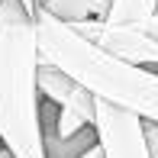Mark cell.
<instances>
[{
	"instance_id": "6da1fadb",
	"label": "cell",
	"mask_w": 158,
	"mask_h": 158,
	"mask_svg": "<svg viewBox=\"0 0 158 158\" xmlns=\"http://www.w3.org/2000/svg\"><path fill=\"white\" fill-rule=\"evenodd\" d=\"M35 48L39 61L52 64L74 77L94 100H103L113 110H123L142 123L158 126V71L126 64L84 42L68 23L35 10Z\"/></svg>"
},
{
	"instance_id": "7a4b0ae2",
	"label": "cell",
	"mask_w": 158,
	"mask_h": 158,
	"mask_svg": "<svg viewBox=\"0 0 158 158\" xmlns=\"http://www.w3.org/2000/svg\"><path fill=\"white\" fill-rule=\"evenodd\" d=\"M35 23L19 0L0 3V148L10 158H45L35 87Z\"/></svg>"
},
{
	"instance_id": "3957f363",
	"label": "cell",
	"mask_w": 158,
	"mask_h": 158,
	"mask_svg": "<svg viewBox=\"0 0 158 158\" xmlns=\"http://www.w3.org/2000/svg\"><path fill=\"white\" fill-rule=\"evenodd\" d=\"M71 29L84 42L97 45L110 58L139 64V68H158V42L148 35L142 26H119V23H103V19H81L71 23Z\"/></svg>"
},
{
	"instance_id": "277c9868",
	"label": "cell",
	"mask_w": 158,
	"mask_h": 158,
	"mask_svg": "<svg viewBox=\"0 0 158 158\" xmlns=\"http://www.w3.org/2000/svg\"><path fill=\"white\" fill-rule=\"evenodd\" d=\"M94 139L103 158H148L142 119L113 110L103 100H97L94 106Z\"/></svg>"
},
{
	"instance_id": "5b68a950",
	"label": "cell",
	"mask_w": 158,
	"mask_h": 158,
	"mask_svg": "<svg viewBox=\"0 0 158 158\" xmlns=\"http://www.w3.org/2000/svg\"><path fill=\"white\" fill-rule=\"evenodd\" d=\"M35 87H39V97L45 100V103H52L55 110L74 113L77 119H84L87 126H94V106H97V100L90 97L74 77H68L64 71L39 61V68H35Z\"/></svg>"
},
{
	"instance_id": "8992f818",
	"label": "cell",
	"mask_w": 158,
	"mask_h": 158,
	"mask_svg": "<svg viewBox=\"0 0 158 158\" xmlns=\"http://www.w3.org/2000/svg\"><path fill=\"white\" fill-rule=\"evenodd\" d=\"M110 0H39V10L61 23H81V19H103Z\"/></svg>"
},
{
	"instance_id": "52a82bcc",
	"label": "cell",
	"mask_w": 158,
	"mask_h": 158,
	"mask_svg": "<svg viewBox=\"0 0 158 158\" xmlns=\"http://www.w3.org/2000/svg\"><path fill=\"white\" fill-rule=\"evenodd\" d=\"M158 0H110L103 23H119V26H145L155 16Z\"/></svg>"
},
{
	"instance_id": "ba28073f",
	"label": "cell",
	"mask_w": 158,
	"mask_h": 158,
	"mask_svg": "<svg viewBox=\"0 0 158 158\" xmlns=\"http://www.w3.org/2000/svg\"><path fill=\"white\" fill-rule=\"evenodd\" d=\"M142 135H145L148 158H158V126L155 123H142Z\"/></svg>"
},
{
	"instance_id": "9c48e42d",
	"label": "cell",
	"mask_w": 158,
	"mask_h": 158,
	"mask_svg": "<svg viewBox=\"0 0 158 158\" xmlns=\"http://www.w3.org/2000/svg\"><path fill=\"white\" fill-rule=\"evenodd\" d=\"M142 29H145V32H148V35H152V39L158 42V10H155V16H152V19H148V23H145V26H142Z\"/></svg>"
},
{
	"instance_id": "30bf717a",
	"label": "cell",
	"mask_w": 158,
	"mask_h": 158,
	"mask_svg": "<svg viewBox=\"0 0 158 158\" xmlns=\"http://www.w3.org/2000/svg\"><path fill=\"white\" fill-rule=\"evenodd\" d=\"M19 6H23L29 16H35V10H39V3H35V0H19Z\"/></svg>"
},
{
	"instance_id": "8fae6325",
	"label": "cell",
	"mask_w": 158,
	"mask_h": 158,
	"mask_svg": "<svg viewBox=\"0 0 158 158\" xmlns=\"http://www.w3.org/2000/svg\"><path fill=\"white\" fill-rule=\"evenodd\" d=\"M77 158H103V155H100V148H97V145H90L87 152H84V155H77Z\"/></svg>"
},
{
	"instance_id": "7c38bea8",
	"label": "cell",
	"mask_w": 158,
	"mask_h": 158,
	"mask_svg": "<svg viewBox=\"0 0 158 158\" xmlns=\"http://www.w3.org/2000/svg\"><path fill=\"white\" fill-rule=\"evenodd\" d=\"M0 3H3V0H0Z\"/></svg>"
},
{
	"instance_id": "4fadbf2b",
	"label": "cell",
	"mask_w": 158,
	"mask_h": 158,
	"mask_svg": "<svg viewBox=\"0 0 158 158\" xmlns=\"http://www.w3.org/2000/svg\"><path fill=\"white\" fill-rule=\"evenodd\" d=\"M155 71H158V68H155Z\"/></svg>"
}]
</instances>
